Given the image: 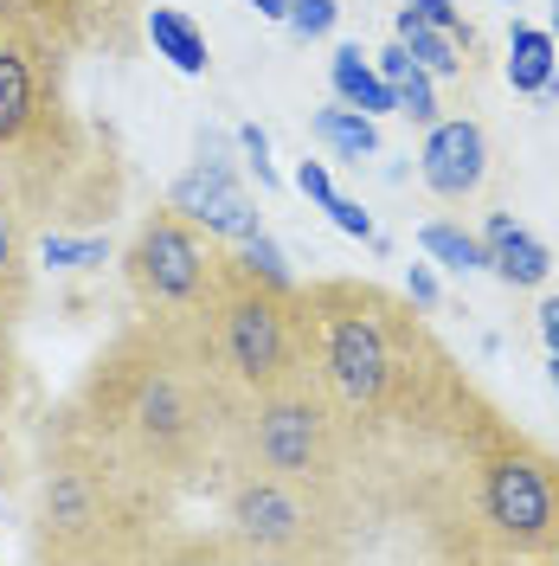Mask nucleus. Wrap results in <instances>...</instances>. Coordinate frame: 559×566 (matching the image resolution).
I'll return each instance as SVG.
<instances>
[{"mask_svg":"<svg viewBox=\"0 0 559 566\" xmlns=\"http://www.w3.org/2000/svg\"><path fill=\"white\" fill-rule=\"evenodd\" d=\"M508 7H521V0H508Z\"/></svg>","mask_w":559,"mask_h":566,"instance_id":"473e14b6","label":"nucleus"},{"mask_svg":"<svg viewBox=\"0 0 559 566\" xmlns=\"http://www.w3.org/2000/svg\"><path fill=\"white\" fill-rule=\"evenodd\" d=\"M65 412L161 490H207L225 476V431L239 399L219 387L200 342L136 316L77 380Z\"/></svg>","mask_w":559,"mask_h":566,"instance_id":"f257e3e1","label":"nucleus"},{"mask_svg":"<svg viewBox=\"0 0 559 566\" xmlns=\"http://www.w3.org/2000/svg\"><path fill=\"white\" fill-rule=\"evenodd\" d=\"M483 258H489L483 271H495L508 290H540V283L553 277V251L540 245L521 219H508V212H489V226H483Z\"/></svg>","mask_w":559,"mask_h":566,"instance_id":"f8f14e48","label":"nucleus"},{"mask_svg":"<svg viewBox=\"0 0 559 566\" xmlns=\"http://www.w3.org/2000/svg\"><path fill=\"white\" fill-rule=\"evenodd\" d=\"M296 193H309L315 207L335 200V180H328V161H296Z\"/></svg>","mask_w":559,"mask_h":566,"instance_id":"393cba45","label":"nucleus"},{"mask_svg":"<svg viewBox=\"0 0 559 566\" xmlns=\"http://www.w3.org/2000/svg\"><path fill=\"white\" fill-rule=\"evenodd\" d=\"M200 348H207L212 374H219V387L232 399H251V392H271L283 380H296L303 374V342H296L289 290L264 283L257 271L239 264V251H225Z\"/></svg>","mask_w":559,"mask_h":566,"instance_id":"423d86ee","label":"nucleus"},{"mask_svg":"<svg viewBox=\"0 0 559 566\" xmlns=\"http://www.w3.org/2000/svg\"><path fill=\"white\" fill-rule=\"evenodd\" d=\"M168 207L187 212V219H193L200 232H212V239H232V245H245V239L264 232V219H257V207H251V193L239 187L232 161L193 155V168L168 187Z\"/></svg>","mask_w":559,"mask_h":566,"instance_id":"1a4fd4ad","label":"nucleus"},{"mask_svg":"<svg viewBox=\"0 0 559 566\" xmlns=\"http://www.w3.org/2000/svg\"><path fill=\"white\" fill-rule=\"evenodd\" d=\"M405 296H412L419 310H437V277H431V264H412V271H405Z\"/></svg>","mask_w":559,"mask_h":566,"instance_id":"bb28decb","label":"nucleus"},{"mask_svg":"<svg viewBox=\"0 0 559 566\" xmlns=\"http://www.w3.org/2000/svg\"><path fill=\"white\" fill-rule=\"evenodd\" d=\"M547 380H553V392H559V354H547Z\"/></svg>","mask_w":559,"mask_h":566,"instance_id":"7c9ffc66","label":"nucleus"},{"mask_svg":"<svg viewBox=\"0 0 559 566\" xmlns=\"http://www.w3.org/2000/svg\"><path fill=\"white\" fill-rule=\"evenodd\" d=\"M141 33H148V45H155V59H168V65L180 71V77H207V33L180 13V7H148L141 13Z\"/></svg>","mask_w":559,"mask_h":566,"instance_id":"ddd939ff","label":"nucleus"},{"mask_svg":"<svg viewBox=\"0 0 559 566\" xmlns=\"http://www.w3.org/2000/svg\"><path fill=\"white\" fill-rule=\"evenodd\" d=\"M251 7H257L264 20H283V13H289V0H251Z\"/></svg>","mask_w":559,"mask_h":566,"instance_id":"c756f323","label":"nucleus"},{"mask_svg":"<svg viewBox=\"0 0 559 566\" xmlns=\"http://www.w3.org/2000/svg\"><path fill=\"white\" fill-rule=\"evenodd\" d=\"M470 541L483 560H559V458L502 431L476 458Z\"/></svg>","mask_w":559,"mask_h":566,"instance_id":"39448f33","label":"nucleus"},{"mask_svg":"<svg viewBox=\"0 0 559 566\" xmlns=\"http://www.w3.org/2000/svg\"><path fill=\"white\" fill-rule=\"evenodd\" d=\"M219 495H225V528L245 554H264V560H341L354 547L360 515L321 490H296L283 476H264V470H225Z\"/></svg>","mask_w":559,"mask_h":566,"instance_id":"6e6552de","label":"nucleus"},{"mask_svg":"<svg viewBox=\"0 0 559 566\" xmlns=\"http://www.w3.org/2000/svg\"><path fill=\"white\" fill-rule=\"evenodd\" d=\"M399 45H405L437 84H444V77H463V65H470V27H431V20L399 13Z\"/></svg>","mask_w":559,"mask_h":566,"instance_id":"4468645a","label":"nucleus"},{"mask_svg":"<svg viewBox=\"0 0 559 566\" xmlns=\"http://www.w3.org/2000/svg\"><path fill=\"white\" fill-rule=\"evenodd\" d=\"M419 245H424V258H437L444 271H483V264H489V258H483V239L463 232V226H451V219H431L419 232Z\"/></svg>","mask_w":559,"mask_h":566,"instance_id":"a211bd4d","label":"nucleus"},{"mask_svg":"<svg viewBox=\"0 0 559 566\" xmlns=\"http://www.w3.org/2000/svg\"><path fill=\"white\" fill-rule=\"evenodd\" d=\"M335 20H341V0H289V13H283V27L296 39H328Z\"/></svg>","mask_w":559,"mask_h":566,"instance_id":"4be33fe9","label":"nucleus"},{"mask_svg":"<svg viewBox=\"0 0 559 566\" xmlns=\"http://www.w3.org/2000/svg\"><path fill=\"white\" fill-rule=\"evenodd\" d=\"M399 13H412V20H431V27H463V7H456V0H405Z\"/></svg>","mask_w":559,"mask_h":566,"instance_id":"a878e982","label":"nucleus"},{"mask_svg":"<svg viewBox=\"0 0 559 566\" xmlns=\"http://www.w3.org/2000/svg\"><path fill=\"white\" fill-rule=\"evenodd\" d=\"M225 470H264L283 476L296 490H321L335 502H348L360 515V495H354V438L335 399L315 387L309 374L283 380L271 392H251L232 412L225 431Z\"/></svg>","mask_w":559,"mask_h":566,"instance_id":"20e7f679","label":"nucleus"},{"mask_svg":"<svg viewBox=\"0 0 559 566\" xmlns=\"http://www.w3.org/2000/svg\"><path fill=\"white\" fill-rule=\"evenodd\" d=\"M180 495L148 483L136 463H123L97 431L71 419L65 406L45 424L39 458V509L33 554L52 560H141L161 554V534L175 528Z\"/></svg>","mask_w":559,"mask_h":566,"instance_id":"7ed1b4c3","label":"nucleus"},{"mask_svg":"<svg viewBox=\"0 0 559 566\" xmlns=\"http://www.w3.org/2000/svg\"><path fill=\"white\" fill-rule=\"evenodd\" d=\"M547 33H553V39H559V0H553V27H547Z\"/></svg>","mask_w":559,"mask_h":566,"instance_id":"2f4dec72","label":"nucleus"},{"mask_svg":"<svg viewBox=\"0 0 559 566\" xmlns=\"http://www.w3.org/2000/svg\"><path fill=\"white\" fill-rule=\"evenodd\" d=\"M559 71V39L547 27H527L515 20V33H508V84L521 91V97H540V84Z\"/></svg>","mask_w":559,"mask_h":566,"instance_id":"dca6fc26","label":"nucleus"},{"mask_svg":"<svg viewBox=\"0 0 559 566\" xmlns=\"http://www.w3.org/2000/svg\"><path fill=\"white\" fill-rule=\"evenodd\" d=\"M27 13L77 59V52H91V45L123 52V45L136 39L148 0H27Z\"/></svg>","mask_w":559,"mask_h":566,"instance_id":"9b49d317","label":"nucleus"},{"mask_svg":"<svg viewBox=\"0 0 559 566\" xmlns=\"http://www.w3.org/2000/svg\"><path fill=\"white\" fill-rule=\"evenodd\" d=\"M321 212H328V219H335L348 239H373V212L360 207V200H341V193H335V200H328Z\"/></svg>","mask_w":559,"mask_h":566,"instance_id":"b1692460","label":"nucleus"},{"mask_svg":"<svg viewBox=\"0 0 559 566\" xmlns=\"http://www.w3.org/2000/svg\"><path fill=\"white\" fill-rule=\"evenodd\" d=\"M419 175L437 200H476L483 180H489V129L476 116H437L424 129V148H419Z\"/></svg>","mask_w":559,"mask_h":566,"instance_id":"9d476101","label":"nucleus"},{"mask_svg":"<svg viewBox=\"0 0 559 566\" xmlns=\"http://www.w3.org/2000/svg\"><path fill=\"white\" fill-rule=\"evenodd\" d=\"M239 148H245V161H251V175H257V187H277V168H271V136H264L257 123H245V129H239Z\"/></svg>","mask_w":559,"mask_h":566,"instance_id":"5701e85b","label":"nucleus"},{"mask_svg":"<svg viewBox=\"0 0 559 566\" xmlns=\"http://www.w3.org/2000/svg\"><path fill=\"white\" fill-rule=\"evenodd\" d=\"M412 65H419V59H412V52H405V45L392 39V45H386V52H380V65H373V71H380L386 84H399V77H405V71H412Z\"/></svg>","mask_w":559,"mask_h":566,"instance_id":"cd10ccee","label":"nucleus"},{"mask_svg":"<svg viewBox=\"0 0 559 566\" xmlns=\"http://www.w3.org/2000/svg\"><path fill=\"white\" fill-rule=\"evenodd\" d=\"M392 97H399V116H405V123H419V129L437 123V77H431L424 65L405 71V77L392 84Z\"/></svg>","mask_w":559,"mask_h":566,"instance_id":"aec40b11","label":"nucleus"},{"mask_svg":"<svg viewBox=\"0 0 559 566\" xmlns=\"http://www.w3.org/2000/svg\"><path fill=\"white\" fill-rule=\"evenodd\" d=\"M239 264H245V271H257L264 283H277V290H296V277H289V264H283V251H277V239H271V232L245 239V245H239Z\"/></svg>","mask_w":559,"mask_h":566,"instance_id":"412c9836","label":"nucleus"},{"mask_svg":"<svg viewBox=\"0 0 559 566\" xmlns=\"http://www.w3.org/2000/svg\"><path fill=\"white\" fill-rule=\"evenodd\" d=\"M71 52L27 13L0 0V187L33 232L104 226L123 207V161L65 91Z\"/></svg>","mask_w":559,"mask_h":566,"instance_id":"f03ea898","label":"nucleus"},{"mask_svg":"<svg viewBox=\"0 0 559 566\" xmlns=\"http://www.w3.org/2000/svg\"><path fill=\"white\" fill-rule=\"evenodd\" d=\"M219 271H225L219 239L200 232V226L175 207L141 212L136 239L123 251V277H129L136 310L148 322L187 335V342L207 335V310H212V290H219Z\"/></svg>","mask_w":559,"mask_h":566,"instance_id":"0eeeda50","label":"nucleus"},{"mask_svg":"<svg viewBox=\"0 0 559 566\" xmlns=\"http://www.w3.org/2000/svg\"><path fill=\"white\" fill-rule=\"evenodd\" d=\"M534 322H540V342H547V354H559V296H547Z\"/></svg>","mask_w":559,"mask_h":566,"instance_id":"c85d7f7f","label":"nucleus"},{"mask_svg":"<svg viewBox=\"0 0 559 566\" xmlns=\"http://www.w3.org/2000/svg\"><path fill=\"white\" fill-rule=\"evenodd\" d=\"M39 258L52 264V271H91V264H104L109 258V239H65V232H45L39 239Z\"/></svg>","mask_w":559,"mask_h":566,"instance_id":"6ab92c4d","label":"nucleus"},{"mask_svg":"<svg viewBox=\"0 0 559 566\" xmlns=\"http://www.w3.org/2000/svg\"><path fill=\"white\" fill-rule=\"evenodd\" d=\"M328 77H335V104L367 109V116H386V109H399L392 84H386L380 71L367 65V52H360V45H335V59H328Z\"/></svg>","mask_w":559,"mask_h":566,"instance_id":"2eb2a0df","label":"nucleus"},{"mask_svg":"<svg viewBox=\"0 0 559 566\" xmlns=\"http://www.w3.org/2000/svg\"><path fill=\"white\" fill-rule=\"evenodd\" d=\"M309 136L328 142L341 161H360V155H380V129H373V116L367 109H348V104H328L309 116Z\"/></svg>","mask_w":559,"mask_h":566,"instance_id":"f3484780","label":"nucleus"}]
</instances>
